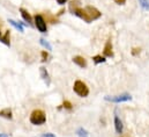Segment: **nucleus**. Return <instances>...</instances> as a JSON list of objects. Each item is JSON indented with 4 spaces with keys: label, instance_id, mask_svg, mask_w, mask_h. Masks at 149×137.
<instances>
[{
    "label": "nucleus",
    "instance_id": "f257e3e1",
    "mask_svg": "<svg viewBox=\"0 0 149 137\" xmlns=\"http://www.w3.org/2000/svg\"><path fill=\"white\" fill-rule=\"evenodd\" d=\"M29 121L34 126H43L46 122V115L42 109H35L29 116Z\"/></svg>",
    "mask_w": 149,
    "mask_h": 137
},
{
    "label": "nucleus",
    "instance_id": "f03ea898",
    "mask_svg": "<svg viewBox=\"0 0 149 137\" xmlns=\"http://www.w3.org/2000/svg\"><path fill=\"white\" fill-rule=\"evenodd\" d=\"M73 91L81 98H87L89 95V87L82 80H75Z\"/></svg>",
    "mask_w": 149,
    "mask_h": 137
},
{
    "label": "nucleus",
    "instance_id": "7ed1b4c3",
    "mask_svg": "<svg viewBox=\"0 0 149 137\" xmlns=\"http://www.w3.org/2000/svg\"><path fill=\"white\" fill-rule=\"evenodd\" d=\"M34 25L35 27L37 28V30L39 33H46L47 32V25H46V21L44 19V16L42 14H36L34 16Z\"/></svg>",
    "mask_w": 149,
    "mask_h": 137
},
{
    "label": "nucleus",
    "instance_id": "20e7f679",
    "mask_svg": "<svg viewBox=\"0 0 149 137\" xmlns=\"http://www.w3.org/2000/svg\"><path fill=\"white\" fill-rule=\"evenodd\" d=\"M107 101L113 103H120V102H127V101H131L132 100V95L128 94V93H123V94H119V95H113V97H105L104 98Z\"/></svg>",
    "mask_w": 149,
    "mask_h": 137
},
{
    "label": "nucleus",
    "instance_id": "39448f33",
    "mask_svg": "<svg viewBox=\"0 0 149 137\" xmlns=\"http://www.w3.org/2000/svg\"><path fill=\"white\" fill-rule=\"evenodd\" d=\"M86 12L88 13L89 18L91 19V21H95V20H98L101 16H102V13L96 8V7H93V6H87L84 7Z\"/></svg>",
    "mask_w": 149,
    "mask_h": 137
},
{
    "label": "nucleus",
    "instance_id": "423d86ee",
    "mask_svg": "<svg viewBox=\"0 0 149 137\" xmlns=\"http://www.w3.org/2000/svg\"><path fill=\"white\" fill-rule=\"evenodd\" d=\"M73 14H74L75 16H77V18L82 19V20H83L84 22H87V23L93 22V21H91V19L89 18V15H88V13L86 12V9H84V8H81V7L76 8L74 12H73Z\"/></svg>",
    "mask_w": 149,
    "mask_h": 137
},
{
    "label": "nucleus",
    "instance_id": "0eeeda50",
    "mask_svg": "<svg viewBox=\"0 0 149 137\" xmlns=\"http://www.w3.org/2000/svg\"><path fill=\"white\" fill-rule=\"evenodd\" d=\"M19 11H20V13H21L22 19H23V20H24V21H26V22H27V23L30 26V25L33 23V20H34V19H33V16L30 15V13H29V12H28L26 8H23V7H21Z\"/></svg>",
    "mask_w": 149,
    "mask_h": 137
},
{
    "label": "nucleus",
    "instance_id": "6e6552de",
    "mask_svg": "<svg viewBox=\"0 0 149 137\" xmlns=\"http://www.w3.org/2000/svg\"><path fill=\"white\" fill-rule=\"evenodd\" d=\"M103 54H104V57H113V48H112L111 40L107 41L104 49H103Z\"/></svg>",
    "mask_w": 149,
    "mask_h": 137
},
{
    "label": "nucleus",
    "instance_id": "1a4fd4ad",
    "mask_svg": "<svg viewBox=\"0 0 149 137\" xmlns=\"http://www.w3.org/2000/svg\"><path fill=\"white\" fill-rule=\"evenodd\" d=\"M72 61H73L74 64H76L77 66H80V68H87V65H88L87 59H86L84 57H82V56H74Z\"/></svg>",
    "mask_w": 149,
    "mask_h": 137
},
{
    "label": "nucleus",
    "instance_id": "9d476101",
    "mask_svg": "<svg viewBox=\"0 0 149 137\" xmlns=\"http://www.w3.org/2000/svg\"><path fill=\"white\" fill-rule=\"evenodd\" d=\"M39 73H40L42 79L44 80V83H45L47 86H50V84H51V78H50V74H49L47 70L42 66V68H39Z\"/></svg>",
    "mask_w": 149,
    "mask_h": 137
},
{
    "label": "nucleus",
    "instance_id": "9b49d317",
    "mask_svg": "<svg viewBox=\"0 0 149 137\" xmlns=\"http://www.w3.org/2000/svg\"><path fill=\"white\" fill-rule=\"evenodd\" d=\"M114 129H116V133L117 134H123V130H124V126H123V122L118 117V115H114Z\"/></svg>",
    "mask_w": 149,
    "mask_h": 137
},
{
    "label": "nucleus",
    "instance_id": "f8f14e48",
    "mask_svg": "<svg viewBox=\"0 0 149 137\" xmlns=\"http://www.w3.org/2000/svg\"><path fill=\"white\" fill-rule=\"evenodd\" d=\"M0 42H1L2 44H5L6 47H10V30H6L5 34L1 35Z\"/></svg>",
    "mask_w": 149,
    "mask_h": 137
},
{
    "label": "nucleus",
    "instance_id": "ddd939ff",
    "mask_svg": "<svg viewBox=\"0 0 149 137\" xmlns=\"http://www.w3.org/2000/svg\"><path fill=\"white\" fill-rule=\"evenodd\" d=\"M0 116H1V117H5V119H7V120H12V119H13L12 109H10V108H5V109L0 110Z\"/></svg>",
    "mask_w": 149,
    "mask_h": 137
},
{
    "label": "nucleus",
    "instance_id": "4468645a",
    "mask_svg": "<svg viewBox=\"0 0 149 137\" xmlns=\"http://www.w3.org/2000/svg\"><path fill=\"white\" fill-rule=\"evenodd\" d=\"M8 22L17 30V32H20V33H24V28H23V26L20 23V22H16L15 20H13V19H8Z\"/></svg>",
    "mask_w": 149,
    "mask_h": 137
},
{
    "label": "nucleus",
    "instance_id": "2eb2a0df",
    "mask_svg": "<svg viewBox=\"0 0 149 137\" xmlns=\"http://www.w3.org/2000/svg\"><path fill=\"white\" fill-rule=\"evenodd\" d=\"M105 61H107V58H105L104 56H102V55H96V56H94V57H93V62H94L95 64L105 63Z\"/></svg>",
    "mask_w": 149,
    "mask_h": 137
},
{
    "label": "nucleus",
    "instance_id": "dca6fc26",
    "mask_svg": "<svg viewBox=\"0 0 149 137\" xmlns=\"http://www.w3.org/2000/svg\"><path fill=\"white\" fill-rule=\"evenodd\" d=\"M79 6H80V1H79V0H72V1L70 2L68 9H70V12L73 14V12H74L76 8H79Z\"/></svg>",
    "mask_w": 149,
    "mask_h": 137
},
{
    "label": "nucleus",
    "instance_id": "f3484780",
    "mask_svg": "<svg viewBox=\"0 0 149 137\" xmlns=\"http://www.w3.org/2000/svg\"><path fill=\"white\" fill-rule=\"evenodd\" d=\"M39 43H40V45H42L43 48H45L46 50H49V51H50V50H52V45H51V44H50L45 38L40 37V38H39Z\"/></svg>",
    "mask_w": 149,
    "mask_h": 137
},
{
    "label": "nucleus",
    "instance_id": "a211bd4d",
    "mask_svg": "<svg viewBox=\"0 0 149 137\" xmlns=\"http://www.w3.org/2000/svg\"><path fill=\"white\" fill-rule=\"evenodd\" d=\"M76 135L79 137H89V133L83 128H79L76 130Z\"/></svg>",
    "mask_w": 149,
    "mask_h": 137
},
{
    "label": "nucleus",
    "instance_id": "6ab92c4d",
    "mask_svg": "<svg viewBox=\"0 0 149 137\" xmlns=\"http://www.w3.org/2000/svg\"><path fill=\"white\" fill-rule=\"evenodd\" d=\"M139 4L145 11H149V0H139Z\"/></svg>",
    "mask_w": 149,
    "mask_h": 137
},
{
    "label": "nucleus",
    "instance_id": "aec40b11",
    "mask_svg": "<svg viewBox=\"0 0 149 137\" xmlns=\"http://www.w3.org/2000/svg\"><path fill=\"white\" fill-rule=\"evenodd\" d=\"M63 107L65 108V109H68V110H72L73 109V105L70 102V101H64V103H63Z\"/></svg>",
    "mask_w": 149,
    "mask_h": 137
},
{
    "label": "nucleus",
    "instance_id": "412c9836",
    "mask_svg": "<svg viewBox=\"0 0 149 137\" xmlns=\"http://www.w3.org/2000/svg\"><path fill=\"white\" fill-rule=\"evenodd\" d=\"M40 56H42V62H46L47 58H49V54H47L45 50H43V51L40 52Z\"/></svg>",
    "mask_w": 149,
    "mask_h": 137
},
{
    "label": "nucleus",
    "instance_id": "4be33fe9",
    "mask_svg": "<svg viewBox=\"0 0 149 137\" xmlns=\"http://www.w3.org/2000/svg\"><path fill=\"white\" fill-rule=\"evenodd\" d=\"M140 52H141V49L140 48H134L132 50V55L133 56H138V55H140Z\"/></svg>",
    "mask_w": 149,
    "mask_h": 137
},
{
    "label": "nucleus",
    "instance_id": "5701e85b",
    "mask_svg": "<svg viewBox=\"0 0 149 137\" xmlns=\"http://www.w3.org/2000/svg\"><path fill=\"white\" fill-rule=\"evenodd\" d=\"M113 1H114L117 5H121V6L126 4V0H113Z\"/></svg>",
    "mask_w": 149,
    "mask_h": 137
},
{
    "label": "nucleus",
    "instance_id": "b1692460",
    "mask_svg": "<svg viewBox=\"0 0 149 137\" xmlns=\"http://www.w3.org/2000/svg\"><path fill=\"white\" fill-rule=\"evenodd\" d=\"M40 137H56L54 134H51V133H45V134H42Z\"/></svg>",
    "mask_w": 149,
    "mask_h": 137
},
{
    "label": "nucleus",
    "instance_id": "393cba45",
    "mask_svg": "<svg viewBox=\"0 0 149 137\" xmlns=\"http://www.w3.org/2000/svg\"><path fill=\"white\" fill-rule=\"evenodd\" d=\"M57 1V4H59V5H65L68 0H56Z\"/></svg>",
    "mask_w": 149,
    "mask_h": 137
},
{
    "label": "nucleus",
    "instance_id": "a878e982",
    "mask_svg": "<svg viewBox=\"0 0 149 137\" xmlns=\"http://www.w3.org/2000/svg\"><path fill=\"white\" fill-rule=\"evenodd\" d=\"M0 137H9V134H6V133H0Z\"/></svg>",
    "mask_w": 149,
    "mask_h": 137
},
{
    "label": "nucleus",
    "instance_id": "bb28decb",
    "mask_svg": "<svg viewBox=\"0 0 149 137\" xmlns=\"http://www.w3.org/2000/svg\"><path fill=\"white\" fill-rule=\"evenodd\" d=\"M1 35H2V34H1V30H0V37H1Z\"/></svg>",
    "mask_w": 149,
    "mask_h": 137
}]
</instances>
